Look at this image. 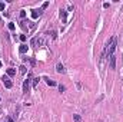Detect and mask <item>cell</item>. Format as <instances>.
<instances>
[{"label":"cell","instance_id":"4","mask_svg":"<svg viewBox=\"0 0 123 122\" xmlns=\"http://www.w3.org/2000/svg\"><path fill=\"white\" fill-rule=\"evenodd\" d=\"M56 71L59 72V73H64L66 71H64V66L62 65V63H57V66H56Z\"/></svg>","mask_w":123,"mask_h":122},{"label":"cell","instance_id":"5","mask_svg":"<svg viewBox=\"0 0 123 122\" xmlns=\"http://www.w3.org/2000/svg\"><path fill=\"white\" fill-rule=\"evenodd\" d=\"M40 13H42V10H32V17L33 19H37L40 16Z\"/></svg>","mask_w":123,"mask_h":122},{"label":"cell","instance_id":"17","mask_svg":"<svg viewBox=\"0 0 123 122\" xmlns=\"http://www.w3.org/2000/svg\"><path fill=\"white\" fill-rule=\"evenodd\" d=\"M47 6H49V3H47V2H46V3H43V6H42V9H46V7H47Z\"/></svg>","mask_w":123,"mask_h":122},{"label":"cell","instance_id":"6","mask_svg":"<svg viewBox=\"0 0 123 122\" xmlns=\"http://www.w3.org/2000/svg\"><path fill=\"white\" fill-rule=\"evenodd\" d=\"M44 80H46V83L50 85V86H56V82H55V80H52V79L47 78V76H44Z\"/></svg>","mask_w":123,"mask_h":122},{"label":"cell","instance_id":"10","mask_svg":"<svg viewBox=\"0 0 123 122\" xmlns=\"http://www.w3.org/2000/svg\"><path fill=\"white\" fill-rule=\"evenodd\" d=\"M73 121H75V122H82V118H80L79 115H73Z\"/></svg>","mask_w":123,"mask_h":122},{"label":"cell","instance_id":"12","mask_svg":"<svg viewBox=\"0 0 123 122\" xmlns=\"http://www.w3.org/2000/svg\"><path fill=\"white\" fill-rule=\"evenodd\" d=\"M20 72H22L23 75L26 73V66H24V65H22V66H20Z\"/></svg>","mask_w":123,"mask_h":122},{"label":"cell","instance_id":"9","mask_svg":"<svg viewBox=\"0 0 123 122\" xmlns=\"http://www.w3.org/2000/svg\"><path fill=\"white\" fill-rule=\"evenodd\" d=\"M37 85H39V78H36V79L33 80V88H34V89H37Z\"/></svg>","mask_w":123,"mask_h":122},{"label":"cell","instance_id":"7","mask_svg":"<svg viewBox=\"0 0 123 122\" xmlns=\"http://www.w3.org/2000/svg\"><path fill=\"white\" fill-rule=\"evenodd\" d=\"M6 73H7L9 76H14V75H16V71H14L13 67H9V69H6Z\"/></svg>","mask_w":123,"mask_h":122},{"label":"cell","instance_id":"2","mask_svg":"<svg viewBox=\"0 0 123 122\" xmlns=\"http://www.w3.org/2000/svg\"><path fill=\"white\" fill-rule=\"evenodd\" d=\"M2 80H3V83H4V86H6V88H12V86H13V83H12V80L7 78V76H2Z\"/></svg>","mask_w":123,"mask_h":122},{"label":"cell","instance_id":"14","mask_svg":"<svg viewBox=\"0 0 123 122\" xmlns=\"http://www.w3.org/2000/svg\"><path fill=\"white\" fill-rule=\"evenodd\" d=\"M59 91H60V92H64V91H66V88H64L63 85H60V86H59Z\"/></svg>","mask_w":123,"mask_h":122},{"label":"cell","instance_id":"11","mask_svg":"<svg viewBox=\"0 0 123 122\" xmlns=\"http://www.w3.org/2000/svg\"><path fill=\"white\" fill-rule=\"evenodd\" d=\"M60 16L63 17V20L66 22V10H60Z\"/></svg>","mask_w":123,"mask_h":122},{"label":"cell","instance_id":"13","mask_svg":"<svg viewBox=\"0 0 123 122\" xmlns=\"http://www.w3.org/2000/svg\"><path fill=\"white\" fill-rule=\"evenodd\" d=\"M20 17H22V19H24V17H26V12H24V10L20 12Z\"/></svg>","mask_w":123,"mask_h":122},{"label":"cell","instance_id":"20","mask_svg":"<svg viewBox=\"0 0 123 122\" xmlns=\"http://www.w3.org/2000/svg\"><path fill=\"white\" fill-rule=\"evenodd\" d=\"M0 66H2V62H0Z\"/></svg>","mask_w":123,"mask_h":122},{"label":"cell","instance_id":"15","mask_svg":"<svg viewBox=\"0 0 123 122\" xmlns=\"http://www.w3.org/2000/svg\"><path fill=\"white\" fill-rule=\"evenodd\" d=\"M9 29L10 30H14V23H9Z\"/></svg>","mask_w":123,"mask_h":122},{"label":"cell","instance_id":"18","mask_svg":"<svg viewBox=\"0 0 123 122\" xmlns=\"http://www.w3.org/2000/svg\"><path fill=\"white\" fill-rule=\"evenodd\" d=\"M4 9V3H0V10H3Z\"/></svg>","mask_w":123,"mask_h":122},{"label":"cell","instance_id":"8","mask_svg":"<svg viewBox=\"0 0 123 122\" xmlns=\"http://www.w3.org/2000/svg\"><path fill=\"white\" fill-rule=\"evenodd\" d=\"M19 50H20V53H26L27 52V45H20Z\"/></svg>","mask_w":123,"mask_h":122},{"label":"cell","instance_id":"1","mask_svg":"<svg viewBox=\"0 0 123 122\" xmlns=\"http://www.w3.org/2000/svg\"><path fill=\"white\" fill-rule=\"evenodd\" d=\"M32 78H33V75L29 73V75H27V79L23 82V92H24V93L29 92V83H30V80H32Z\"/></svg>","mask_w":123,"mask_h":122},{"label":"cell","instance_id":"3","mask_svg":"<svg viewBox=\"0 0 123 122\" xmlns=\"http://www.w3.org/2000/svg\"><path fill=\"white\" fill-rule=\"evenodd\" d=\"M109 59H110V62H109L110 69H116V58H115V55H112Z\"/></svg>","mask_w":123,"mask_h":122},{"label":"cell","instance_id":"19","mask_svg":"<svg viewBox=\"0 0 123 122\" xmlns=\"http://www.w3.org/2000/svg\"><path fill=\"white\" fill-rule=\"evenodd\" d=\"M7 122H13V119L12 118H7Z\"/></svg>","mask_w":123,"mask_h":122},{"label":"cell","instance_id":"16","mask_svg":"<svg viewBox=\"0 0 123 122\" xmlns=\"http://www.w3.org/2000/svg\"><path fill=\"white\" fill-rule=\"evenodd\" d=\"M20 40H22V42L26 40V34H20Z\"/></svg>","mask_w":123,"mask_h":122}]
</instances>
